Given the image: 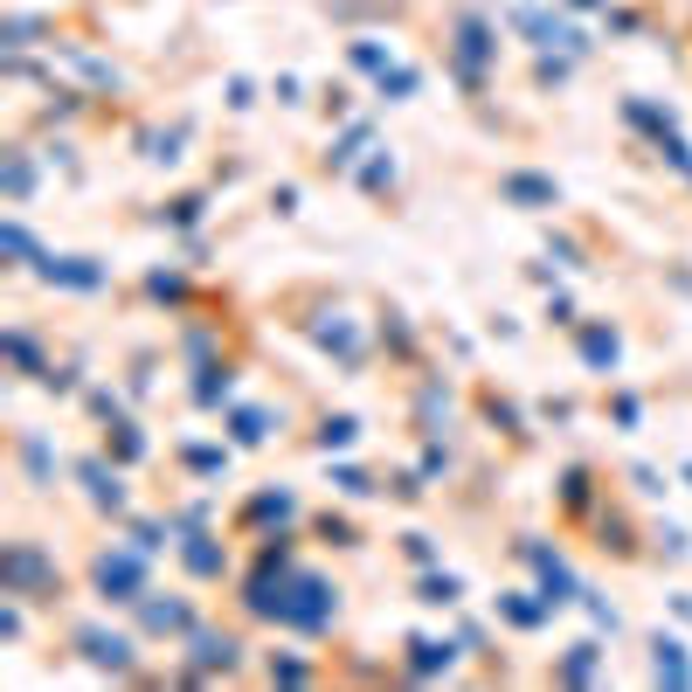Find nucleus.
I'll return each instance as SVG.
<instances>
[{
  "instance_id": "1",
  "label": "nucleus",
  "mask_w": 692,
  "mask_h": 692,
  "mask_svg": "<svg viewBox=\"0 0 692 692\" xmlns=\"http://www.w3.org/2000/svg\"><path fill=\"white\" fill-rule=\"evenodd\" d=\"M492 56H499V21L478 14V8H457V21H450V70L465 76V91L485 84V63Z\"/></svg>"
}]
</instances>
